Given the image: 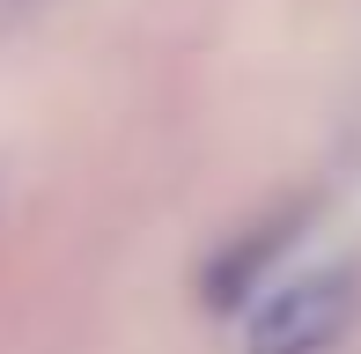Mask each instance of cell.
<instances>
[{
  "label": "cell",
  "mask_w": 361,
  "mask_h": 354,
  "mask_svg": "<svg viewBox=\"0 0 361 354\" xmlns=\"http://www.w3.org/2000/svg\"><path fill=\"white\" fill-rule=\"evenodd\" d=\"M361 317V273L354 266H302L258 295L243 317V354H332Z\"/></svg>",
  "instance_id": "1"
}]
</instances>
